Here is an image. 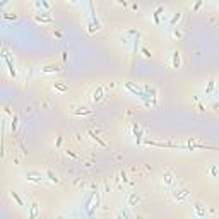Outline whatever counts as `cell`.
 <instances>
[{"label": "cell", "instance_id": "1", "mask_svg": "<svg viewBox=\"0 0 219 219\" xmlns=\"http://www.w3.org/2000/svg\"><path fill=\"white\" fill-rule=\"evenodd\" d=\"M2 60L5 62V65H7V68H9V74H10V77H15V75H17V72H15V67H14L12 60H10V57L7 55L5 50H4V55H2Z\"/></svg>", "mask_w": 219, "mask_h": 219}, {"label": "cell", "instance_id": "2", "mask_svg": "<svg viewBox=\"0 0 219 219\" xmlns=\"http://www.w3.org/2000/svg\"><path fill=\"white\" fill-rule=\"evenodd\" d=\"M103 96H104V87H103V86H98V87L93 91L91 99H93V103H99L103 99Z\"/></svg>", "mask_w": 219, "mask_h": 219}, {"label": "cell", "instance_id": "3", "mask_svg": "<svg viewBox=\"0 0 219 219\" xmlns=\"http://www.w3.org/2000/svg\"><path fill=\"white\" fill-rule=\"evenodd\" d=\"M98 205H99V198H98V195H94V198H93L91 205H89L87 211H86V214H87L89 218H93V216H94V212H96V209H98Z\"/></svg>", "mask_w": 219, "mask_h": 219}, {"label": "cell", "instance_id": "4", "mask_svg": "<svg viewBox=\"0 0 219 219\" xmlns=\"http://www.w3.org/2000/svg\"><path fill=\"white\" fill-rule=\"evenodd\" d=\"M57 72H60V67L57 63H50V65L41 67V74H57Z\"/></svg>", "mask_w": 219, "mask_h": 219}, {"label": "cell", "instance_id": "5", "mask_svg": "<svg viewBox=\"0 0 219 219\" xmlns=\"http://www.w3.org/2000/svg\"><path fill=\"white\" fill-rule=\"evenodd\" d=\"M132 132H134V135H135V139H137V144L142 142V140H144V132H142V129H140L137 123L132 125Z\"/></svg>", "mask_w": 219, "mask_h": 219}, {"label": "cell", "instance_id": "6", "mask_svg": "<svg viewBox=\"0 0 219 219\" xmlns=\"http://www.w3.org/2000/svg\"><path fill=\"white\" fill-rule=\"evenodd\" d=\"M171 65H173V68H180V67H182V57H180V53H178L176 50L171 53Z\"/></svg>", "mask_w": 219, "mask_h": 219}, {"label": "cell", "instance_id": "7", "mask_svg": "<svg viewBox=\"0 0 219 219\" xmlns=\"http://www.w3.org/2000/svg\"><path fill=\"white\" fill-rule=\"evenodd\" d=\"M187 195H188L187 190H173V197H175V200H178V202H183Z\"/></svg>", "mask_w": 219, "mask_h": 219}, {"label": "cell", "instance_id": "8", "mask_svg": "<svg viewBox=\"0 0 219 219\" xmlns=\"http://www.w3.org/2000/svg\"><path fill=\"white\" fill-rule=\"evenodd\" d=\"M72 115H75V116H86V115H93V111L91 110H87V108H75V110H72Z\"/></svg>", "mask_w": 219, "mask_h": 219}, {"label": "cell", "instance_id": "9", "mask_svg": "<svg viewBox=\"0 0 219 219\" xmlns=\"http://www.w3.org/2000/svg\"><path fill=\"white\" fill-rule=\"evenodd\" d=\"M34 21H36V22H41V24H50V22H51V17H50V15H43V14H36V15H34Z\"/></svg>", "mask_w": 219, "mask_h": 219}, {"label": "cell", "instance_id": "10", "mask_svg": "<svg viewBox=\"0 0 219 219\" xmlns=\"http://www.w3.org/2000/svg\"><path fill=\"white\" fill-rule=\"evenodd\" d=\"M139 202H140V197L137 193H130L129 195V207H135Z\"/></svg>", "mask_w": 219, "mask_h": 219}, {"label": "cell", "instance_id": "11", "mask_svg": "<svg viewBox=\"0 0 219 219\" xmlns=\"http://www.w3.org/2000/svg\"><path fill=\"white\" fill-rule=\"evenodd\" d=\"M87 134H89V137H91V139H93V140H94L96 144H99V146H101V147H106V142H104V140H103L101 137H98V135H96L94 132H91V130H89Z\"/></svg>", "mask_w": 219, "mask_h": 219}, {"label": "cell", "instance_id": "12", "mask_svg": "<svg viewBox=\"0 0 219 219\" xmlns=\"http://www.w3.org/2000/svg\"><path fill=\"white\" fill-rule=\"evenodd\" d=\"M144 91L149 96H152V98H157V89L156 87H152V86H144Z\"/></svg>", "mask_w": 219, "mask_h": 219}, {"label": "cell", "instance_id": "13", "mask_svg": "<svg viewBox=\"0 0 219 219\" xmlns=\"http://www.w3.org/2000/svg\"><path fill=\"white\" fill-rule=\"evenodd\" d=\"M163 10H164V7H157L156 10H154V14H152V17H154V22H156V24H159V15L163 14Z\"/></svg>", "mask_w": 219, "mask_h": 219}, {"label": "cell", "instance_id": "14", "mask_svg": "<svg viewBox=\"0 0 219 219\" xmlns=\"http://www.w3.org/2000/svg\"><path fill=\"white\" fill-rule=\"evenodd\" d=\"M212 91H214V79H209V82H207V87H205V96H211Z\"/></svg>", "mask_w": 219, "mask_h": 219}, {"label": "cell", "instance_id": "15", "mask_svg": "<svg viewBox=\"0 0 219 219\" xmlns=\"http://www.w3.org/2000/svg\"><path fill=\"white\" fill-rule=\"evenodd\" d=\"M163 182L166 185H171V183H173V175H171L170 171H166V173L163 175Z\"/></svg>", "mask_w": 219, "mask_h": 219}, {"label": "cell", "instance_id": "16", "mask_svg": "<svg viewBox=\"0 0 219 219\" xmlns=\"http://www.w3.org/2000/svg\"><path fill=\"white\" fill-rule=\"evenodd\" d=\"M27 178V182H31V183H41L43 182V176H34V175H29Z\"/></svg>", "mask_w": 219, "mask_h": 219}, {"label": "cell", "instance_id": "17", "mask_svg": "<svg viewBox=\"0 0 219 219\" xmlns=\"http://www.w3.org/2000/svg\"><path fill=\"white\" fill-rule=\"evenodd\" d=\"M38 216V204H31V212H29V219H34Z\"/></svg>", "mask_w": 219, "mask_h": 219}, {"label": "cell", "instance_id": "18", "mask_svg": "<svg viewBox=\"0 0 219 219\" xmlns=\"http://www.w3.org/2000/svg\"><path fill=\"white\" fill-rule=\"evenodd\" d=\"M46 176H48V180H50L51 183H58V178H57V176L53 175V171H51V170H48V171H46Z\"/></svg>", "mask_w": 219, "mask_h": 219}, {"label": "cell", "instance_id": "19", "mask_svg": "<svg viewBox=\"0 0 219 219\" xmlns=\"http://www.w3.org/2000/svg\"><path fill=\"white\" fill-rule=\"evenodd\" d=\"M10 197H12L14 200L17 202V205H24V202H22V198H21L19 195H17V192H10Z\"/></svg>", "mask_w": 219, "mask_h": 219}, {"label": "cell", "instance_id": "20", "mask_svg": "<svg viewBox=\"0 0 219 219\" xmlns=\"http://www.w3.org/2000/svg\"><path fill=\"white\" fill-rule=\"evenodd\" d=\"M180 19H182V14H180V12L175 14V15L171 17V21H170V26H175V24H176V22H178Z\"/></svg>", "mask_w": 219, "mask_h": 219}, {"label": "cell", "instance_id": "21", "mask_svg": "<svg viewBox=\"0 0 219 219\" xmlns=\"http://www.w3.org/2000/svg\"><path fill=\"white\" fill-rule=\"evenodd\" d=\"M55 89H57V91H60V93H65V91H67V86H63V84H58V82H55Z\"/></svg>", "mask_w": 219, "mask_h": 219}, {"label": "cell", "instance_id": "22", "mask_svg": "<svg viewBox=\"0 0 219 219\" xmlns=\"http://www.w3.org/2000/svg\"><path fill=\"white\" fill-rule=\"evenodd\" d=\"M17 15L15 14H4V21H15Z\"/></svg>", "mask_w": 219, "mask_h": 219}, {"label": "cell", "instance_id": "23", "mask_svg": "<svg viewBox=\"0 0 219 219\" xmlns=\"http://www.w3.org/2000/svg\"><path fill=\"white\" fill-rule=\"evenodd\" d=\"M171 36H173V38H176V40H180V38H183V33H182V31H178V29H175V31L171 33Z\"/></svg>", "mask_w": 219, "mask_h": 219}, {"label": "cell", "instance_id": "24", "mask_svg": "<svg viewBox=\"0 0 219 219\" xmlns=\"http://www.w3.org/2000/svg\"><path fill=\"white\" fill-rule=\"evenodd\" d=\"M10 129H12V130L17 129V116H15V115L12 116V123H10Z\"/></svg>", "mask_w": 219, "mask_h": 219}, {"label": "cell", "instance_id": "25", "mask_svg": "<svg viewBox=\"0 0 219 219\" xmlns=\"http://www.w3.org/2000/svg\"><path fill=\"white\" fill-rule=\"evenodd\" d=\"M122 216L123 218H130V212L127 211V209H125V211H120L118 212V218H122Z\"/></svg>", "mask_w": 219, "mask_h": 219}, {"label": "cell", "instance_id": "26", "mask_svg": "<svg viewBox=\"0 0 219 219\" xmlns=\"http://www.w3.org/2000/svg\"><path fill=\"white\" fill-rule=\"evenodd\" d=\"M142 55H144V57H146V58H151V51H149V50H147V48H146V46L142 48Z\"/></svg>", "mask_w": 219, "mask_h": 219}, {"label": "cell", "instance_id": "27", "mask_svg": "<svg viewBox=\"0 0 219 219\" xmlns=\"http://www.w3.org/2000/svg\"><path fill=\"white\" fill-rule=\"evenodd\" d=\"M211 175H212V176H216V175H218V164H214V166L211 168Z\"/></svg>", "mask_w": 219, "mask_h": 219}, {"label": "cell", "instance_id": "28", "mask_svg": "<svg viewBox=\"0 0 219 219\" xmlns=\"http://www.w3.org/2000/svg\"><path fill=\"white\" fill-rule=\"evenodd\" d=\"M120 176H122L123 183H127V182H129V178H127V175H125V171H122V173H120Z\"/></svg>", "mask_w": 219, "mask_h": 219}, {"label": "cell", "instance_id": "29", "mask_svg": "<svg viewBox=\"0 0 219 219\" xmlns=\"http://www.w3.org/2000/svg\"><path fill=\"white\" fill-rule=\"evenodd\" d=\"M200 5H202V0H197V4L193 5V10H198V9H200Z\"/></svg>", "mask_w": 219, "mask_h": 219}, {"label": "cell", "instance_id": "30", "mask_svg": "<svg viewBox=\"0 0 219 219\" xmlns=\"http://www.w3.org/2000/svg\"><path fill=\"white\" fill-rule=\"evenodd\" d=\"M67 154H68L70 157H74V159H77V154H75L74 151H67Z\"/></svg>", "mask_w": 219, "mask_h": 219}, {"label": "cell", "instance_id": "31", "mask_svg": "<svg viewBox=\"0 0 219 219\" xmlns=\"http://www.w3.org/2000/svg\"><path fill=\"white\" fill-rule=\"evenodd\" d=\"M9 2H10V0H2V2H0V7H2V9H4V7H5L7 4H9Z\"/></svg>", "mask_w": 219, "mask_h": 219}, {"label": "cell", "instance_id": "32", "mask_svg": "<svg viewBox=\"0 0 219 219\" xmlns=\"http://www.w3.org/2000/svg\"><path fill=\"white\" fill-rule=\"evenodd\" d=\"M116 2H118V4H120V5H123V7L127 5V0H116Z\"/></svg>", "mask_w": 219, "mask_h": 219}, {"label": "cell", "instance_id": "33", "mask_svg": "<svg viewBox=\"0 0 219 219\" xmlns=\"http://www.w3.org/2000/svg\"><path fill=\"white\" fill-rule=\"evenodd\" d=\"M67 51H63V55H62V58H63V62H67Z\"/></svg>", "mask_w": 219, "mask_h": 219}, {"label": "cell", "instance_id": "34", "mask_svg": "<svg viewBox=\"0 0 219 219\" xmlns=\"http://www.w3.org/2000/svg\"><path fill=\"white\" fill-rule=\"evenodd\" d=\"M70 2H77V0H70Z\"/></svg>", "mask_w": 219, "mask_h": 219}, {"label": "cell", "instance_id": "35", "mask_svg": "<svg viewBox=\"0 0 219 219\" xmlns=\"http://www.w3.org/2000/svg\"><path fill=\"white\" fill-rule=\"evenodd\" d=\"M218 168H219V164H218Z\"/></svg>", "mask_w": 219, "mask_h": 219}]
</instances>
